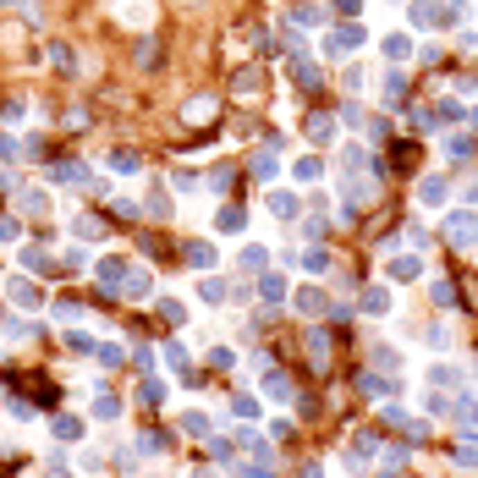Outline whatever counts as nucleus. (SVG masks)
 <instances>
[{
  "label": "nucleus",
  "mask_w": 478,
  "mask_h": 478,
  "mask_svg": "<svg viewBox=\"0 0 478 478\" xmlns=\"http://www.w3.org/2000/svg\"><path fill=\"white\" fill-rule=\"evenodd\" d=\"M445 237L457 242V247H478V215L473 209H457V215L445 220Z\"/></svg>",
  "instance_id": "1"
},
{
  "label": "nucleus",
  "mask_w": 478,
  "mask_h": 478,
  "mask_svg": "<svg viewBox=\"0 0 478 478\" xmlns=\"http://www.w3.org/2000/svg\"><path fill=\"white\" fill-rule=\"evenodd\" d=\"M357 50H363V28L357 22H346V28H335L324 39V55H357Z\"/></svg>",
  "instance_id": "2"
},
{
  "label": "nucleus",
  "mask_w": 478,
  "mask_h": 478,
  "mask_svg": "<svg viewBox=\"0 0 478 478\" xmlns=\"http://www.w3.org/2000/svg\"><path fill=\"white\" fill-rule=\"evenodd\" d=\"M445 198H451V182H445V176H423V182H418V204L434 209V204H445Z\"/></svg>",
  "instance_id": "3"
},
{
  "label": "nucleus",
  "mask_w": 478,
  "mask_h": 478,
  "mask_svg": "<svg viewBox=\"0 0 478 478\" xmlns=\"http://www.w3.org/2000/svg\"><path fill=\"white\" fill-rule=\"evenodd\" d=\"M132 269H127V258L121 253H110V258H99V281L110 286V292H121V281H127Z\"/></svg>",
  "instance_id": "4"
},
{
  "label": "nucleus",
  "mask_w": 478,
  "mask_h": 478,
  "mask_svg": "<svg viewBox=\"0 0 478 478\" xmlns=\"http://www.w3.org/2000/svg\"><path fill=\"white\" fill-rule=\"evenodd\" d=\"M357 308H363V314H391L396 297H391V286H369V292L357 297Z\"/></svg>",
  "instance_id": "5"
},
{
  "label": "nucleus",
  "mask_w": 478,
  "mask_h": 478,
  "mask_svg": "<svg viewBox=\"0 0 478 478\" xmlns=\"http://www.w3.org/2000/svg\"><path fill=\"white\" fill-rule=\"evenodd\" d=\"M22 269H33V275H55V258H50L39 242H28V247H22Z\"/></svg>",
  "instance_id": "6"
},
{
  "label": "nucleus",
  "mask_w": 478,
  "mask_h": 478,
  "mask_svg": "<svg viewBox=\"0 0 478 478\" xmlns=\"http://www.w3.org/2000/svg\"><path fill=\"white\" fill-rule=\"evenodd\" d=\"M385 269H391L396 281H418V275H423V258H418V253H396Z\"/></svg>",
  "instance_id": "7"
},
{
  "label": "nucleus",
  "mask_w": 478,
  "mask_h": 478,
  "mask_svg": "<svg viewBox=\"0 0 478 478\" xmlns=\"http://www.w3.org/2000/svg\"><path fill=\"white\" fill-rule=\"evenodd\" d=\"M303 132H308V143H330V138H335V116H324V110H314Z\"/></svg>",
  "instance_id": "8"
},
{
  "label": "nucleus",
  "mask_w": 478,
  "mask_h": 478,
  "mask_svg": "<svg viewBox=\"0 0 478 478\" xmlns=\"http://www.w3.org/2000/svg\"><path fill=\"white\" fill-rule=\"evenodd\" d=\"M182 258H187V269H209V264H220L209 242H187V247H182Z\"/></svg>",
  "instance_id": "9"
},
{
  "label": "nucleus",
  "mask_w": 478,
  "mask_h": 478,
  "mask_svg": "<svg viewBox=\"0 0 478 478\" xmlns=\"http://www.w3.org/2000/svg\"><path fill=\"white\" fill-rule=\"evenodd\" d=\"M292 82H297L303 94H314V88H319V67H314V61H303V55H297V61H292Z\"/></svg>",
  "instance_id": "10"
},
{
  "label": "nucleus",
  "mask_w": 478,
  "mask_h": 478,
  "mask_svg": "<svg viewBox=\"0 0 478 478\" xmlns=\"http://www.w3.org/2000/svg\"><path fill=\"white\" fill-rule=\"evenodd\" d=\"M380 99H385V105H407V78H401V72H385V82H380Z\"/></svg>",
  "instance_id": "11"
},
{
  "label": "nucleus",
  "mask_w": 478,
  "mask_h": 478,
  "mask_svg": "<svg viewBox=\"0 0 478 478\" xmlns=\"http://www.w3.org/2000/svg\"><path fill=\"white\" fill-rule=\"evenodd\" d=\"M242 226H247V215H242L237 204H226V209H220V215H215V231H226V237H237Z\"/></svg>",
  "instance_id": "12"
},
{
  "label": "nucleus",
  "mask_w": 478,
  "mask_h": 478,
  "mask_svg": "<svg viewBox=\"0 0 478 478\" xmlns=\"http://www.w3.org/2000/svg\"><path fill=\"white\" fill-rule=\"evenodd\" d=\"M380 50H385V61H407V55H412V39H407V33H385Z\"/></svg>",
  "instance_id": "13"
},
{
  "label": "nucleus",
  "mask_w": 478,
  "mask_h": 478,
  "mask_svg": "<svg viewBox=\"0 0 478 478\" xmlns=\"http://www.w3.org/2000/svg\"><path fill=\"white\" fill-rule=\"evenodd\" d=\"M242 269H247V275H264V269H269V247H258V242L242 247Z\"/></svg>",
  "instance_id": "14"
},
{
  "label": "nucleus",
  "mask_w": 478,
  "mask_h": 478,
  "mask_svg": "<svg viewBox=\"0 0 478 478\" xmlns=\"http://www.w3.org/2000/svg\"><path fill=\"white\" fill-rule=\"evenodd\" d=\"M154 314H159V324H170V330H176V324L187 319V308H182L176 297H159V303H154Z\"/></svg>",
  "instance_id": "15"
},
{
  "label": "nucleus",
  "mask_w": 478,
  "mask_h": 478,
  "mask_svg": "<svg viewBox=\"0 0 478 478\" xmlns=\"http://www.w3.org/2000/svg\"><path fill=\"white\" fill-rule=\"evenodd\" d=\"M198 297L220 308V303H226V281H220V275H204V281H198Z\"/></svg>",
  "instance_id": "16"
},
{
  "label": "nucleus",
  "mask_w": 478,
  "mask_h": 478,
  "mask_svg": "<svg viewBox=\"0 0 478 478\" xmlns=\"http://www.w3.org/2000/svg\"><path fill=\"white\" fill-rule=\"evenodd\" d=\"M72 231H78L82 242H94V237H105V220H99V215H78V220H72Z\"/></svg>",
  "instance_id": "17"
},
{
  "label": "nucleus",
  "mask_w": 478,
  "mask_h": 478,
  "mask_svg": "<svg viewBox=\"0 0 478 478\" xmlns=\"http://www.w3.org/2000/svg\"><path fill=\"white\" fill-rule=\"evenodd\" d=\"M308 357H314V369H324V363H330V335H324V330H314V335H308Z\"/></svg>",
  "instance_id": "18"
},
{
  "label": "nucleus",
  "mask_w": 478,
  "mask_h": 478,
  "mask_svg": "<svg viewBox=\"0 0 478 478\" xmlns=\"http://www.w3.org/2000/svg\"><path fill=\"white\" fill-rule=\"evenodd\" d=\"M231 176H237L231 165H215V170H204V187H209V193H226V187H231Z\"/></svg>",
  "instance_id": "19"
},
{
  "label": "nucleus",
  "mask_w": 478,
  "mask_h": 478,
  "mask_svg": "<svg viewBox=\"0 0 478 478\" xmlns=\"http://www.w3.org/2000/svg\"><path fill=\"white\" fill-rule=\"evenodd\" d=\"M22 209H28V215H50V193H39V187H22Z\"/></svg>",
  "instance_id": "20"
},
{
  "label": "nucleus",
  "mask_w": 478,
  "mask_h": 478,
  "mask_svg": "<svg viewBox=\"0 0 478 478\" xmlns=\"http://www.w3.org/2000/svg\"><path fill=\"white\" fill-rule=\"evenodd\" d=\"M121 292H127L132 303H143V297H149V275H143V269H132V275L121 281Z\"/></svg>",
  "instance_id": "21"
},
{
  "label": "nucleus",
  "mask_w": 478,
  "mask_h": 478,
  "mask_svg": "<svg viewBox=\"0 0 478 478\" xmlns=\"http://www.w3.org/2000/svg\"><path fill=\"white\" fill-rule=\"evenodd\" d=\"M6 292H11V303H22V308H33V303H39V286H33V281H11Z\"/></svg>",
  "instance_id": "22"
},
{
  "label": "nucleus",
  "mask_w": 478,
  "mask_h": 478,
  "mask_svg": "<svg viewBox=\"0 0 478 478\" xmlns=\"http://www.w3.org/2000/svg\"><path fill=\"white\" fill-rule=\"evenodd\" d=\"M297 264H303L308 275H324V269H330V253H324V247H308V253H303Z\"/></svg>",
  "instance_id": "23"
},
{
  "label": "nucleus",
  "mask_w": 478,
  "mask_h": 478,
  "mask_svg": "<svg viewBox=\"0 0 478 478\" xmlns=\"http://www.w3.org/2000/svg\"><path fill=\"white\" fill-rule=\"evenodd\" d=\"M297 314H308V319L324 314V297H319L314 286H303V292H297Z\"/></svg>",
  "instance_id": "24"
},
{
  "label": "nucleus",
  "mask_w": 478,
  "mask_h": 478,
  "mask_svg": "<svg viewBox=\"0 0 478 478\" xmlns=\"http://www.w3.org/2000/svg\"><path fill=\"white\" fill-rule=\"evenodd\" d=\"M258 292H264V297H269V303H281V297H286V281H281V275H269V269H264V275H258Z\"/></svg>",
  "instance_id": "25"
},
{
  "label": "nucleus",
  "mask_w": 478,
  "mask_h": 478,
  "mask_svg": "<svg viewBox=\"0 0 478 478\" xmlns=\"http://www.w3.org/2000/svg\"><path fill=\"white\" fill-rule=\"evenodd\" d=\"M429 297H434V308H457V286H451V281H434Z\"/></svg>",
  "instance_id": "26"
},
{
  "label": "nucleus",
  "mask_w": 478,
  "mask_h": 478,
  "mask_svg": "<svg viewBox=\"0 0 478 478\" xmlns=\"http://www.w3.org/2000/svg\"><path fill=\"white\" fill-rule=\"evenodd\" d=\"M182 429H187V434H198V440H209V434H215V423H209L204 412H187V418H182Z\"/></svg>",
  "instance_id": "27"
},
{
  "label": "nucleus",
  "mask_w": 478,
  "mask_h": 478,
  "mask_svg": "<svg viewBox=\"0 0 478 478\" xmlns=\"http://www.w3.org/2000/svg\"><path fill=\"white\" fill-rule=\"evenodd\" d=\"M237 440H242V451H247V457H258V462H269V440H258L253 429H247V434H237Z\"/></svg>",
  "instance_id": "28"
},
{
  "label": "nucleus",
  "mask_w": 478,
  "mask_h": 478,
  "mask_svg": "<svg viewBox=\"0 0 478 478\" xmlns=\"http://www.w3.org/2000/svg\"><path fill=\"white\" fill-rule=\"evenodd\" d=\"M204 116H215V99H209V94L187 99V121H204Z\"/></svg>",
  "instance_id": "29"
},
{
  "label": "nucleus",
  "mask_w": 478,
  "mask_h": 478,
  "mask_svg": "<svg viewBox=\"0 0 478 478\" xmlns=\"http://www.w3.org/2000/svg\"><path fill=\"white\" fill-rule=\"evenodd\" d=\"M357 391H363V396H396V385H385V380H374V374H363Z\"/></svg>",
  "instance_id": "30"
},
{
  "label": "nucleus",
  "mask_w": 478,
  "mask_h": 478,
  "mask_svg": "<svg viewBox=\"0 0 478 478\" xmlns=\"http://www.w3.org/2000/svg\"><path fill=\"white\" fill-rule=\"evenodd\" d=\"M445 154H451V159H468V154H473V138H468V132L445 138Z\"/></svg>",
  "instance_id": "31"
},
{
  "label": "nucleus",
  "mask_w": 478,
  "mask_h": 478,
  "mask_svg": "<svg viewBox=\"0 0 478 478\" xmlns=\"http://www.w3.org/2000/svg\"><path fill=\"white\" fill-rule=\"evenodd\" d=\"M264 391H269V401H286V396H292V380H286V374H269Z\"/></svg>",
  "instance_id": "32"
},
{
  "label": "nucleus",
  "mask_w": 478,
  "mask_h": 478,
  "mask_svg": "<svg viewBox=\"0 0 478 478\" xmlns=\"http://www.w3.org/2000/svg\"><path fill=\"white\" fill-rule=\"evenodd\" d=\"M67 346H72L78 357H94V352H99V341H94V335H78V330L67 335Z\"/></svg>",
  "instance_id": "33"
},
{
  "label": "nucleus",
  "mask_w": 478,
  "mask_h": 478,
  "mask_svg": "<svg viewBox=\"0 0 478 478\" xmlns=\"http://www.w3.org/2000/svg\"><path fill=\"white\" fill-rule=\"evenodd\" d=\"M138 165H143V159L132 154V149H116V154H110V170H127V176H132Z\"/></svg>",
  "instance_id": "34"
},
{
  "label": "nucleus",
  "mask_w": 478,
  "mask_h": 478,
  "mask_svg": "<svg viewBox=\"0 0 478 478\" xmlns=\"http://www.w3.org/2000/svg\"><path fill=\"white\" fill-rule=\"evenodd\" d=\"M292 176H297L303 187H308V182H319V159H314V154H308V159H297V165H292Z\"/></svg>",
  "instance_id": "35"
},
{
  "label": "nucleus",
  "mask_w": 478,
  "mask_h": 478,
  "mask_svg": "<svg viewBox=\"0 0 478 478\" xmlns=\"http://www.w3.org/2000/svg\"><path fill=\"white\" fill-rule=\"evenodd\" d=\"M78 434H82V423H78V418H55V440H67V445H72Z\"/></svg>",
  "instance_id": "36"
},
{
  "label": "nucleus",
  "mask_w": 478,
  "mask_h": 478,
  "mask_svg": "<svg viewBox=\"0 0 478 478\" xmlns=\"http://www.w3.org/2000/svg\"><path fill=\"white\" fill-rule=\"evenodd\" d=\"M116 412H121V401H116V396H105V391H99V401H94V418H105V423H110Z\"/></svg>",
  "instance_id": "37"
},
{
  "label": "nucleus",
  "mask_w": 478,
  "mask_h": 478,
  "mask_svg": "<svg viewBox=\"0 0 478 478\" xmlns=\"http://www.w3.org/2000/svg\"><path fill=\"white\" fill-rule=\"evenodd\" d=\"M269 209H275V215H297V198H292V193H269Z\"/></svg>",
  "instance_id": "38"
},
{
  "label": "nucleus",
  "mask_w": 478,
  "mask_h": 478,
  "mask_svg": "<svg viewBox=\"0 0 478 478\" xmlns=\"http://www.w3.org/2000/svg\"><path fill=\"white\" fill-rule=\"evenodd\" d=\"M165 363L182 374V369H187V346H182V341H170V346H165Z\"/></svg>",
  "instance_id": "39"
},
{
  "label": "nucleus",
  "mask_w": 478,
  "mask_h": 478,
  "mask_svg": "<svg viewBox=\"0 0 478 478\" xmlns=\"http://www.w3.org/2000/svg\"><path fill=\"white\" fill-rule=\"evenodd\" d=\"M258 88H264L258 72H237V94H242V99H247V94H258Z\"/></svg>",
  "instance_id": "40"
},
{
  "label": "nucleus",
  "mask_w": 478,
  "mask_h": 478,
  "mask_svg": "<svg viewBox=\"0 0 478 478\" xmlns=\"http://www.w3.org/2000/svg\"><path fill=\"white\" fill-rule=\"evenodd\" d=\"M253 176L269 182V176H275V154H253Z\"/></svg>",
  "instance_id": "41"
},
{
  "label": "nucleus",
  "mask_w": 478,
  "mask_h": 478,
  "mask_svg": "<svg viewBox=\"0 0 478 478\" xmlns=\"http://www.w3.org/2000/svg\"><path fill=\"white\" fill-rule=\"evenodd\" d=\"M50 61H55V67H61V72H72V67H78V55H72V50H67V44H55V50H50Z\"/></svg>",
  "instance_id": "42"
},
{
  "label": "nucleus",
  "mask_w": 478,
  "mask_h": 478,
  "mask_svg": "<svg viewBox=\"0 0 478 478\" xmlns=\"http://www.w3.org/2000/svg\"><path fill=\"white\" fill-rule=\"evenodd\" d=\"M94 357H99V363H105V369H116V363H121V346H116V341H105V346H99V352H94Z\"/></svg>",
  "instance_id": "43"
},
{
  "label": "nucleus",
  "mask_w": 478,
  "mask_h": 478,
  "mask_svg": "<svg viewBox=\"0 0 478 478\" xmlns=\"http://www.w3.org/2000/svg\"><path fill=\"white\" fill-rule=\"evenodd\" d=\"M138 396L149 401V407H159V401H165V385H159V380H143V391H138Z\"/></svg>",
  "instance_id": "44"
},
{
  "label": "nucleus",
  "mask_w": 478,
  "mask_h": 478,
  "mask_svg": "<svg viewBox=\"0 0 478 478\" xmlns=\"http://www.w3.org/2000/svg\"><path fill=\"white\" fill-rule=\"evenodd\" d=\"M374 363H380V369H391V374H396V369H401V357H396V352H391V346H374Z\"/></svg>",
  "instance_id": "45"
},
{
  "label": "nucleus",
  "mask_w": 478,
  "mask_h": 478,
  "mask_svg": "<svg viewBox=\"0 0 478 478\" xmlns=\"http://www.w3.org/2000/svg\"><path fill=\"white\" fill-rule=\"evenodd\" d=\"M292 22H303V28H314V22H319V6H292Z\"/></svg>",
  "instance_id": "46"
},
{
  "label": "nucleus",
  "mask_w": 478,
  "mask_h": 478,
  "mask_svg": "<svg viewBox=\"0 0 478 478\" xmlns=\"http://www.w3.org/2000/svg\"><path fill=\"white\" fill-rule=\"evenodd\" d=\"M165 445H170V440H165V434H159V429H149V434H143V440H138V451H165Z\"/></svg>",
  "instance_id": "47"
},
{
  "label": "nucleus",
  "mask_w": 478,
  "mask_h": 478,
  "mask_svg": "<svg viewBox=\"0 0 478 478\" xmlns=\"http://www.w3.org/2000/svg\"><path fill=\"white\" fill-rule=\"evenodd\" d=\"M170 187H176V193H193V187H198V176H193V170H176V176H170Z\"/></svg>",
  "instance_id": "48"
},
{
  "label": "nucleus",
  "mask_w": 478,
  "mask_h": 478,
  "mask_svg": "<svg viewBox=\"0 0 478 478\" xmlns=\"http://www.w3.org/2000/svg\"><path fill=\"white\" fill-rule=\"evenodd\" d=\"M61 269H88V253H82V247H72V253L61 258Z\"/></svg>",
  "instance_id": "49"
},
{
  "label": "nucleus",
  "mask_w": 478,
  "mask_h": 478,
  "mask_svg": "<svg viewBox=\"0 0 478 478\" xmlns=\"http://www.w3.org/2000/svg\"><path fill=\"white\" fill-rule=\"evenodd\" d=\"M149 215H154V220H165V215H170V198H165V193H154V198H149Z\"/></svg>",
  "instance_id": "50"
},
{
  "label": "nucleus",
  "mask_w": 478,
  "mask_h": 478,
  "mask_svg": "<svg viewBox=\"0 0 478 478\" xmlns=\"http://www.w3.org/2000/svg\"><path fill=\"white\" fill-rule=\"evenodd\" d=\"M55 314H61V319H78L82 303H78V297H61V303H55Z\"/></svg>",
  "instance_id": "51"
},
{
  "label": "nucleus",
  "mask_w": 478,
  "mask_h": 478,
  "mask_svg": "<svg viewBox=\"0 0 478 478\" xmlns=\"http://www.w3.org/2000/svg\"><path fill=\"white\" fill-rule=\"evenodd\" d=\"M209 363H215V369H231L237 357H231V346H215V352H209Z\"/></svg>",
  "instance_id": "52"
},
{
  "label": "nucleus",
  "mask_w": 478,
  "mask_h": 478,
  "mask_svg": "<svg viewBox=\"0 0 478 478\" xmlns=\"http://www.w3.org/2000/svg\"><path fill=\"white\" fill-rule=\"evenodd\" d=\"M231 407H237L242 418H258V401H253V396H237V401H231Z\"/></svg>",
  "instance_id": "53"
},
{
  "label": "nucleus",
  "mask_w": 478,
  "mask_h": 478,
  "mask_svg": "<svg viewBox=\"0 0 478 478\" xmlns=\"http://www.w3.org/2000/svg\"><path fill=\"white\" fill-rule=\"evenodd\" d=\"M17 237V220H11V215H0V242H11Z\"/></svg>",
  "instance_id": "54"
},
{
  "label": "nucleus",
  "mask_w": 478,
  "mask_h": 478,
  "mask_svg": "<svg viewBox=\"0 0 478 478\" xmlns=\"http://www.w3.org/2000/svg\"><path fill=\"white\" fill-rule=\"evenodd\" d=\"M335 11H346V17H357V11H363V0H335Z\"/></svg>",
  "instance_id": "55"
},
{
  "label": "nucleus",
  "mask_w": 478,
  "mask_h": 478,
  "mask_svg": "<svg viewBox=\"0 0 478 478\" xmlns=\"http://www.w3.org/2000/svg\"><path fill=\"white\" fill-rule=\"evenodd\" d=\"M237 478H269L264 468H237Z\"/></svg>",
  "instance_id": "56"
},
{
  "label": "nucleus",
  "mask_w": 478,
  "mask_h": 478,
  "mask_svg": "<svg viewBox=\"0 0 478 478\" xmlns=\"http://www.w3.org/2000/svg\"><path fill=\"white\" fill-rule=\"evenodd\" d=\"M0 154H6V159L17 154V143H11V138H6V132H0Z\"/></svg>",
  "instance_id": "57"
},
{
  "label": "nucleus",
  "mask_w": 478,
  "mask_h": 478,
  "mask_svg": "<svg viewBox=\"0 0 478 478\" xmlns=\"http://www.w3.org/2000/svg\"><path fill=\"white\" fill-rule=\"evenodd\" d=\"M44 478H72V473H67V468H50V473H44Z\"/></svg>",
  "instance_id": "58"
},
{
  "label": "nucleus",
  "mask_w": 478,
  "mask_h": 478,
  "mask_svg": "<svg viewBox=\"0 0 478 478\" xmlns=\"http://www.w3.org/2000/svg\"><path fill=\"white\" fill-rule=\"evenodd\" d=\"M0 6H17V0H0Z\"/></svg>",
  "instance_id": "59"
},
{
  "label": "nucleus",
  "mask_w": 478,
  "mask_h": 478,
  "mask_svg": "<svg viewBox=\"0 0 478 478\" xmlns=\"http://www.w3.org/2000/svg\"><path fill=\"white\" fill-rule=\"evenodd\" d=\"M385 478H401V473H385Z\"/></svg>",
  "instance_id": "60"
}]
</instances>
